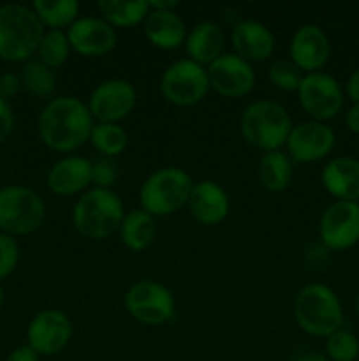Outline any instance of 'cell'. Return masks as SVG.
Returning <instances> with one entry per match:
<instances>
[{"instance_id": "obj_40", "label": "cell", "mask_w": 359, "mask_h": 361, "mask_svg": "<svg viewBox=\"0 0 359 361\" xmlns=\"http://www.w3.org/2000/svg\"><path fill=\"white\" fill-rule=\"evenodd\" d=\"M151 11H175L180 6L176 0H148Z\"/></svg>"}, {"instance_id": "obj_44", "label": "cell", "mask_w": 359, "mask_h": 361, "mask_svg": "<svg viewBox=\"0 0 359 361\" xmlns=\"http://www.w3.org/2000/svg\"><path fill=\"white\" fill-rule=\"evenodd\" d=\"M136 361H143V360H136Z\"/></svg>"}, {"instance_id": "obj_34", "label": "cell", "mask_w": 359, "mask_h": 361, "mask_svg": "<svg viewBox=\"0 0 359 361\" xmlns=\"http://www.w3.org/2000/svg\"><path fill=\"white\" fill-rule=\"evenodd\" d=\"M116 182V166L111 159H97L92 162V183H95V189H111Z\"/></svg>"}, {"instance_id": "obj_6", "label": "cell", "mask_w": 359, "mask_h": 361, "mask_svg": "<svg viewBox=\"0 0 359 361\" xmlns=\"http://www.w3.org/2000/svg\"><path fill=\"white\" fill-rule=\"evenodd\" d=\"M298 326L313 337H329L340 330L344 312L336 293L324 284L305 286L294 302Z\"/></svg>"}, {"instance_id": "obj_21", "label": "cell", "mask_w": 359, "mask_h": 361, "mask_svg": "<svg viewBox=\"0 0 359 361\" xmlns=\"http://www.w3.org/2000/svg\"><path fill=\"white\" fill-rule=\"evenodd\" d=\"M322 185L336 201H359V161L352 157H338L327 162L322 169Z\"/></svg>"}, {"instance_id": "obj_20", "label": "cell", "mask_w": 359, "mask_h": 361, "mask_svg": "<svg viewBox=\"0 0 359 361\" xmlns=\"http://www.w3.org/2000/svg\"><path fill=\"white\" fill-rule=\"evenodd\" d=\"M49 190L56 196H76L92 183V162L84 157H65L48 171Z\"/></svg>"}, {"instance_id": "obj_10", "label": "cell", "mask_w": 359, "mask_h": 361, "mask_svg": "<svg viewBox=\"0 0 359 361\" xmlns=\"http://www.w3.org/2000/svg\"><path fill=\"white\" fill-rule=\"evenodd\" d=\"M301 108L315 122L334 118L344 106V92L340 83L326 73L305 74L298 88Z\"/></svg>"}, {"instance_id": "obj_41", "label": "cell", "mask_w": 359, "mask_h": 361, "mask_svg": "<svg viewBox=\"0 0 359 361\" xmlns=\"http://www.w3.org/2000/svg\"><path fill=\"white\" fill-rule=\"evenodd\" d=\"M292 361H329L327 356L320 355V353H305V355H298Z\"/></svg>"}, {"instance_id": "obj_12", "label": "cell", "mask_w": 359, "mask_h": 361, "mask_svg": "<svg viewBox=\"0 0 359 361\" xmlns=\"http://www.w3.org/2000/svg\"><path fill=\"white\" fill-rule=\"evenodd\" d=\"M319 235L331 250H347L359 242V203L334 201L324 210Z\"/></svg>"}, {"instance_id": "obj_32", "label": "cell", "mask_w": 359, "mask_h": 361, "mask_svg": "<svg viewBox=\"0 0 359 361\" xmlns=\"http://www.w3.org/2000/svg\"><path fill=\"white\" fill-rule=\"evenodd\" d=\"M267 76H270L271 83L280 90L298 92L303 80V71L291 59H280L271 63Z\"/></svg>"}, {"instance_id": "obj_36", "label": "cell", "mask_w": 359, "mask_h": 361, "mask_svg": "<svg viewBox=\"0 0 359 361\" xmlns=\"http://www.w3.org/2000/svg\"><path fill=\"white\" fill-rule=\"evenodd\" d=\"M14 127V113L7 101L0 99V145L11 136Z\"/></svg>"}, {"instance_id": "obj_43", "label": "cell", "mask_w": 359, "mask_h": 361, "mask_svg": "<svg viewBox=\"0 0 359 361\" xmlns=\"http://www.w3.org/2000/svg\"><path fill=\"white\" fill-rule=\"evenodd\" d=\"M355 312H358V316H359V295H358V298H355Z\"/></svg>"}, {"instance_id": "obj_27", "label": "cell", "mask_w": 359, "mask_h": 361, "mask_svg": "<svg viewBox=\"0 0 359 361\" xmlns=\"http://www.w3.org/2000/svg\"><path fill=\"white\" fill-rule=\"evenodd\" d=\"M32 9L49 30H62L77 20L80 4L76 0H34Z\"/></svg>"}, {"instance_id": "obj_39", "label": "cell", "mask_w": 359, "mask_h": 361, "mask_svg": "<svg viewBox=\"0 0 359 361\" xmlns=\"http://www.w3.org/2000/svg\"><path fill=\"white\" fill-rule=\"evenodd\" d=\"M345 123L351 133L359 134V104H352L351 109L345 115Z\"/></svg>"}, {"instance_id": "obj_2", "label": "cell", "mask_w": 359, "mask_h": 361, "mask_svg": "<svg viewBox=\"0 0 359 361\" xmlns=\"http://www.w3.org/2000/svg\"><path fill=\"white\" fill-rule=\"evenodd\" d=\"M44 25L32 7L6 4L0 7V59L6 62H27L37 53L44 35Z\"/></svg>"}, {"instance_id": "obj_5", "label": "cell", "mask_w": 359, "mask_h": 361, "mask_svg": "<svg viewBox=\"0 0 359 361\" xmlns=\"http://www.w3.org/2000/svg\"><path fill=\"white\" fill-rule=\"evenodd\" d=\"M194 182L189 173L176 166H168L151 173L139 190L141 210L151 217L172 215L185 207Z\"/></svg>"}, {"instance_id": "obj_26", "label": "cell", "mask_w": 359, "mask_h": 361, "mask_svg": "<svg viewBox=\"0 0 359 361\" xmlns=\"http://www.w3.org/2000/svg\"><path fill=\"white\" fill-rule=\"evenodd\" d=\"M97 6L102 16H104V20L113 28H127L134 27L137 23H143L144 18L150 13L148 0H132V2H123V0H101Z\"/></svg>"}, {"instance_id": "obj_30", "label": "cell", "mask_w": 359, "mask_h": 361, "mask_svg": "<svg viewBox=\"0 0 359 361\" xmlns=\"http://www.w3.org/2000/svg\"><path fill=\"white\" fill-rule=\"evenodd\" d=\"M39 60L49 69L63 66L69 60L70 44L67 34L63 30H48L44 32L41 39V44L37 48Z\"/></svg>"}, {"instance_id": "obj_3", "label": "cell", "mask_w": 359, "mask_h": 361, "mask_svg": "<svg viewBox=\"0 0 359 361\" xmlns=\"http://www.w3.org/2000/svg\"><path fill=\"white\" fill-rule=\"evenodd\" d=\"M123 203L111 189H92L76 201L73 224L80 235L90 240H104L120 229Z\"/></svg>"}, {"instance_id": "obj_13", "label": "cell", "mask_w": 359, "mask_h": 361, "mask_svg": "<svg viewBox=\"0 0 359 361\" xmlns=\"http://www.w3.org/2000/svg\"><path fill=\"white\" fill-rule=\"evenodd\" d=\"M210 88L227 99H239L250 94L256 85L252 63L236 53H222L206 69Z\"/></svg>"}, {"instance_id": "obj_11", "label": "cell", "mask_w": 359, "mask_h": 361, "mask_svg": "<svg viewBox=\"0 0 359 361\" xmlns=\"http://www.w3.org/2000/svg\"><path fill=\"white\" fill-rule=\"evenodd\" d=\"M137 101L136 88L125 80H106L92 90L88 111L97 122L118 123L127 118Z\"/></svg>"}, {"instance_id": "obj_19", "label": "cell", "mask_w": 359, "mask_h": 361, "mask_svg": "<svg viewBox=\"0 0 359 361\" xmlns=\"http://www.w3.org/2000/svg\"><path fill=\"white\" fill-rule=\"evenodd\" d=\"M231 42L236 55L246 62H264L275 51V37L270 28L260 21L245 20L234 25L231 32Z\"/></svg>"}, {"instance_id": "obj_42", "label": "cell", "mask_w": 359, "mask_h": 361, "mask_svg": "<svg viewBox=\"0 0 359 361\" xmlns=\"http://www.w3.org/2000/svg\"><path fill=\"white\" fill-rule=\"evenodd\" d=\"M2 305H4V288L2 284H0V309H2Z\"/></svg>"}, {"instance_id": "obj_23", "label": "cell", "mask_w": 359, "mask_h": 361, "mask_svg": "<svg viewBox=\"0 0 359 361\" xmlns=\"http://www.w3.org/2000/svg\"><path fill=\"white\" fill-rule=\"evenodd\" d=\"M224 49V32L215 21H201L185 37V51L189 60L199 66H210Z\"/></svg>"}, {"instance_id": "obj_1", "label": "cell", "mask_w": 359, "mask_h": 361, "mask_svg": "<svg viewBox=\"0 0 359 361\" xmlns=\"http://www.w3.org/2000/svg\"><path fill=\"white\" fill-rule=\"evenodd\" d=\"M42 143L55 152H73L90 140L94 116L76 97H56L44 106L37 120Z\"/></svg>"}, {"instance_id": "obj_15", "label": "cell", "mask_w": 359, "mask_h": 361, "mask_svg": "<svg viewBox=\"0 0 359 361\" xmlns=\"http://www.w3.org/2000/svg\"><path fill=\"white\" fill-rule=\"evenodd\" d=\"M334 143H336V136L329 126L324 122L308 120V122L292 127L285 147H287V155L291 161L308 164V162L327 157L333 152Z\"/></svg>"}, {"instance_id": "obj_28", "label": "cell", "mask_w": 359, "mask_h": 361, "mask_svg": "<svg viewBox=\"0 0 359 361\" xmlns=\"http://www.w3.org/2000/svg\"><path fill=\"white\" fill-rule=\"evenodd\" d=\"M21 87L37 99L49 97L55 92V74L53 69L46 67L41 60H27L21 67Z\"/></svg>"}, {"instance_id": "obj_18", "label": "cell", "mask_w": 359, "mask_h": 361, "mask_svg": "<svg viewBox=\"0 0 359 361\" xmlns=\"http://www.w3.org/2000/svg\"><path fill=\"white\" fill-rule=\"evenodd\" d=\"M190 215L204 226H217L229 215V196L218 183L211 180L194 183L187 201Z\"/></svg>"}, {"instance_id": "obj_38", "label": "cell", "mask_w": 359, "mask_h": 361, "mask_svg": "<svg viewBox=\"0 0 359 361\" xmlns=\"http://www.w3.org/2000/svg\"><path fill=\"white\" fill-rule=\"evenodd\" d=\"M345 94L348 95L352 104H359V67L348 76L347 83H345Z\"/></svg>"}, {"instance_id": "obj_35", "label": "cell", "mask_w": 359, "mask_h": 361, "mask_svg": "<svg viewBox=\"0 0 359 361\" xmlns=\"http://www.w3.org/2000/svg\"><path fill=\"white\" fill-rule=\"evenodd\" d=\"M20 88H21L20 76H16L14 73L0 74V99L9 102L11 99L20 92Z\"/></svg>"}, {"instance_id": "obj_22", "label": "cell", "mask_w": 359, "mask_h": 361, "mask_svg": "<svg viewBox=\"0 0 359 361\" xmlns=\"http://www.w3.org/2000/svg\"><path fill=\"white\" fill-rule=\"evenodd\" d=\"M143 30L148 41L155 46L169 51L185 44L187 28L180 14L175 11H151L143 21Z\"/></svg>"}, {"instance_id": "obj_24", "label": "cell", "mask_w": 359, "mask_h": 361, "mask_svg": "<svg viewBox=\"0 0 359 361\" xmlns=\"http://www.w3.org/2000/svg\"><path fill=\"white\" fill-rule=\"evenodd\" d=\"M120 238L122 243L129 250L141 252L146 250L153 243L155 235H157V226H155V217L146 214L144 210H130L123 215V221L120 224Z\"/></svg>"}, {"instance_id": "obj_31", "label": "cell", "mask_w": 359, "mask_h": 361, "mask_svg": "<svg viewBox=\"0 0 359 361\" xmlns=\"http://www.w3.org/2000/svg\"><path fill=\"white\" fill-rule=\"evenodd\" d=\"M326 356L333 361H355L359 356L358 337L340 328L326 337Z\"/></svg>"}, {"instance_id": "obj_7", "label": "cell", "mask_w": 359, "mask_h": 361, "mask_svg": "<svg viewBox=\"0 0 359 361\" xmlns=\"http://www.w3.org/2000/svg\"><path fill=\"white\" fill-rule=\"evenodd\" d=\"M46 219V204L35 190L21 185L0 189V229L9 236L37 231Z\"/></svg>"}, {"instance_id": "obj_37", "label": "cell", "mask_w": 359, "mask_h": 361, "mask_svg": "<svg viewBox=\"0 0 359 361\" xmlns=\"http://www.w3.org/2000/svg\"><path fill=\"white\" fill-rule=\"evenodd\" d=\"M6 361H39V355L27 344V345H20V348L13 349Z\"/></svg>"}, {"instance_id": "obj_33", "label": "cell", "mask_w": 359, "mask_h": 361, "mask_svg": "<svg viewBox=\"0 0 359 361\" xmlns=\"http://www.w3.org/2000/svg\"><path fill=\"white\" fill-rule=\"evenodd\" d=\"M20 259V247L14 236L0 233V281L9 277Z\"/></svg>"}, {"instance_id": "obj_25", "label": "cell", "mask_w": 359, "mask_h": 361, "mask_svg": "<svg viewBox=\"0 0 359 361\" xmlns=\"http://www.w3.org/2000/svg\"><path fill=\"white\" fill-rule=\"evenodd\" d=\"M259 182L270 192H282L292 178V161L280 150L266 152L259 161Z\"/></svg>"}, {"instance_id": "obj_29", "label": "cell", "mask_w": 359, "mask_h": 361, "mask_svg": "<svg viewBox=\"0 0 359 361\" xmlns=\"http://www.w3.org/2000/svg\"><path fill=\"white\" fill-rule=\"evenodd\" d=\"M92 147L102 154L104 157L111 159L122 154L127 147V133L120 123H94L90 133Z\"/></svg>"}, {"instance_id": "obj_14", "label": "cell", "mask_w": 359, "mask_h": 361, "mask_svg": "<svg viewBox=\"0 0 359 361\" xmlns=\"http://www.w3.org/2000/svg\"><path fill=\"white\" fill-rule=\"evenodd\" d=\"M73 335V324L67 314L56 309L41 310L32 317L27 328L28 345L39 356H53L67 348Z\"/></svg>"}, {"instance_id": "obj_4", "label": "cell", "mask_w": 359, "mask_h": 361, "mask_svg": "<svg viewBox=\"0 0 359 361\" xmlns=\"http://www.w3.org/2000/svg\"><path fill=\"white\" fill-rule=\"evenodd\" d=\"M292 130L287 109L271 99L250 102L241 115V134L252 147L264 152L280 150Z\"/></svg>"}, {"instance_id": "obj_8", "label": "cell", "mask_w": 359, "mask_h": 361, "mask_svg": "<svg viewBox=\"0 0 359 361\" xmlns=\"http://www.w3.org/2000/svg\"><path fill=\"white\" fill-rule=\"evenodd\" d=\"M210 90L206 67L192 60H178L164 71L160 78V92L168 102L175 106H194L203 101Z\"/></svg>"}, {"instance_id": "obj_17", "label": "cell", "mask_w": 359, "mask_h": 361, "mask_svg": "<svg viewBox=\"0 0 359 361\" xmlns=\"http://www.w3.org/2000/svg\"><path fill=\"white\" fill-rule=\"evenodd\" d=\"M289 51L292 62L306 74L319 73L329 59V39L319 25H303L292 35Z\"/></svg>"}, {"instance_id": "obj_9", "label": "cell", "mask_w": 359, "mask_h": 361, "mask_svg": "<svg viewBox=\"0 0 359 361\" xmlns=\"http://www.w3.org/2000/svg\"><path fill=\"white\" fill-rule=\"evenodd\" d=\"M125 309L137 323L158 326L175 317L176 303L171 291L155 281H141L130 286L125 295Z\"/></svg>"}, {"instance_id": "obj_16", "label": "cell", "mask_w": 359, "mask_h": 361, "mask_svg": "<svg viewBox=\"0 0 359 361\" xmlns=\"http://www.w3.org/2000/svg\"><path fill=\"white\" fill-rule=\"evenodd\" d=\"M70 49L83 56H104L115 49L116 30L101 18H77L67 28Z\"/></svg>"}]
</instances>
